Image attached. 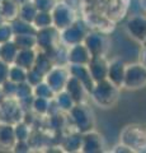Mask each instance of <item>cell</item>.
Masks as SVG:
<instances>
[{
	"label": "cell",
	"instance_id": "e0dca14e",
	"mask_svg": "<svg viewBox=\"0 0 146 153\" xmlns=\"http://www.w3.org/2000/svg\"><path fill=\"white\" fill-rule=\"evenodd\" d=\"M69 69H70L71 75L76 76L80 82L84 84V87L87 88L89 94H90L93 88H94V85H95V82H94L88 65H69Z\"/></svg>",
	"mask_w": 146,
	"mask_h": 153
},
{
	"label": "cell",
	"instance_id": "f546056e",
	"mask_svg": "<svg viewBox=\"0 0 146 153\" xmlns=\"http://www.w3.org/2000/svg\"><path fill=\"white\" fill-rule=\"evenodd\" d=\"M14 130H15L17 140H29V138L32 137V134H33L32 126L23 120L14 125Z\"/></svg>",
	"mask_w": 146,
	"mask_h": 153
},
{
	"label": "cell",
	"instance_id": "d590c367",
	"mask_svg": "<svg viewBox=\"0 0 146 153\" xmlns=\"http://www.w3.org/2000/svg\"><path fill=\"white\" fill-rule=\"evenodd\" d=\"M43 80H45V74H42L34 66L27 71V82L31 85H33V87L37 84H40L41 82H43Z\"/></svg>",
	"mask_w": 146,
	"mask_h": 153
},
{
	"label": "cell",
	"instance_id": "44dd1931",
	"mask_svg": "<svg viewBox=\"0 0 146 153\" xmlns=\"http://www.w3.org/2000/svg\"><path fill=\"white\" fill-rule=\"evenodd\" d=\"M19 52V47L15 45V42L13 40L8 41L5 44L0 45V60L5 61L7 64L12 65L15 61V57Z\"/></svg>",
	"mask_w": 146,
	"mask_h": 153
},
{
	"label": "cell",
	"instance_id": "603a6c76",
	"mask_svg": "<svg viewBox=\"0 0 146 153\" xmlns=\"http://www.w3.org/2000/svg\"><path fill=\"white\" fill-rule=\"evenodd\" d=\"M55 66V63L48 54H46L43 51H37V57H36V63H34V68L38 69L42 74H46Z\"/></svg>",
	"mask_w": 146,
	"mask_h": 153
},
{
	"label": "cell",
	"instance_id": "ee69618b",
	"mask_svg": "<svg viewBox=\"0 0 146 153\" xmlns=\"http://www.w3.org/2000/svg\"><path fill=\"white\" fill-rule=\"evenodd\" d=\"M142 64L146 65V46H145V51H144V59H142Z\"/></svg>",
	"mask_w": 146,
	"mask_h": 153
},
{
	"label": "cell",
	"instance_id": "cb8c5ba5",
	"mask_svg": "<svg viewBox=\"0 0 146 153\" xmlns=\"http://www.w3.org/2000/svg\"><path fill=\"white\" fill-rule=\"evenodd\" d=\"M13 31H14V36L15 35H36L37 33V28L34 27L33 23L31 22H26L21 18H17L14 21L10 22Z\"/></svg>",
	"mask_w": 146,
	"mask_h": 153
},
{
	"label": "cell",
	"instance_id": "e575fe53",
	"mask_svg": "<svg viewBox=\"0 0 146 153\" xmlns=\"http://www.w3.org/2000/svg\"><path fill=\"white\" fill-rule=\"evenodd\" d=\"M33 85H31L28 82H23L18 84V89H17V96L15 98L18 101L24 100L28 97H33Z\"/></svg>",
	"mask_w": 146,
	"mask_h": 153
},
{
	"label": "cell",
	"instance_id": "ba28073f",
	"mask_svg": "<svg viewBox=\"0 0 146 153\" xmlns=\"http://www.w3.org/2000/svg\"><path fill=\"white\" fill-rule=\"evenodd\" d=\"M52 17H54V26L60 31L67 28L76 21L74 7H71L66 1H59L56 4L55 9L52 10Z\"/></svg>",
	"mask_w": 146,
	"mask_h": 153
},
{
	"label": "cell",
	"instance_id": "7402d4cb",
	"mask_svg": "<svg viewBox=\"0 0 146 153\" xmlns=\"http://www.w3.org/2000/svg\"><path fill=\"white\" fill-rule=\"evenodd\" d=\"M19 9L21 5L17 4L14 0H4L0 4V12L7 22H12L19 17Z\"/></svg>",
	"mask_w": 146,
	"mask_h": 153
},
{
	"label": "cell",
	"instance_id": "d6986e66",
	"mask_svg": "<svg viewBox=\"0 0 146 153\" xmlns=\"http://www.w3.org/2000/svg\"><path fill=\"white\" fill-rule=\"evenodd\" d=\"M81 147H83V134L76 130H75V133L65 135L60 143V148H62V151L67 153L81 152Z\"/></svg>",
	"mask_w": 146,
	"mask_h": 153
},
{
	"label": "cell",
	"instance_id": "4dcf8cb0",
	"mask_svg": "<svg viewBox=\"0 0 146 153\" xmlns=\"http://www.w3.org/2000/svg\"><path fill=\"white\" fill-rule=\"evenodd\" d=\"M33 94L36 97H42V98H47V100H52L55 98L56 92L48 85V83L43 80L40 84H37L33 87Z\"/></svg>",
	"mask_w": 146,
	"mask_h": 153
},
{
	"label": "cell",
	"instance_id": "ffe728a7",
	"mask_svg": "<svg viewBox=\"0 0 146 153\" xmlns=\"http://www.w3.org/2000/svg\"><path fill=\"white\" fill-rule=\"evenodd\" d=\"M36 57H37L36 49H22L18 52L14 64L22 66V68H24L26 70H29L34 66Z\"/></svg>",
	"mask_w": 146,
	"mask_h": 153
},
{
	"label": "cell",
	"instance_id": "f6af8a7d",
	"mask_svg": "<svg viewBox=\"0 0 146 153\" xmlns=\"http://www.w3.org/2000/svg\"><path fill=\"white\" fill-rule=\"evenodd\" d=\"M4 22H7V21H5V19H4V17H3L1 12H0V25H1V23H4Z\"/></svg>",
	"mask_w": 146,
	"mask_h": 153
},
{
	"label": "cell",
	"instance_id": "ab89813d",
	"mask_svg": "<svg viewBox=\"0 0 146 153\" xmlns=\"http://www.w3.org/2000/svg\"><path fill=\"white\" fill-rule=\"evenodd\" d=\"M9 69H10V65L0 60V85L9 79Z\"/></svg>",
	"mask_w": 146,
	"mask_h": 153
},
{
	"label": "cell",
	"instance_id": "ac0fdd59",
	"mask_svg": "<svg viewBox=\"0 0 146 153\" xmlns=\"http://www.w3.org/2000/svg\"><path fill=\"white\" fill-rule=\"evenodd\" d=\"M65 91L70 93V96L74 98V101L76 103L84 102L87 98V96L89 94L87 88L84 87V84L74 75H70V78L66 83V87H65Z\"/></svg>",
	"mask_w": 146,
	"mask_h": 153
},
{
	"label": "cell",
	"instance_id": "6da1fadb",
	"mask_svg": "<svg viewBox=\"0 0 146 153\" xmlns=\"http://www.w3.org/2000/svg\"><path fill=\"white\" fill-rule=\"evenodd\" d=\"M93 102L102 108H111L118 101L120 88L113 84L111 80L104 79L97 82L90 93Z\"/></svg>",
	"mask_w": 146,
	"mask_h": 153
},
{
	"label": "cell",
	"instance_id": "1f68e13d",
	"mask_svg": "<svg viewBox=\"0 0 146 153\" xmlns=\"http://www.w3.org/2000/svg\"><path fill=\"white\" fill-rule=\"evenodd\" d=\"M27 71L24 68H22L19 65L12 64L10 69H9V79L13 80L14 83L19 84L23 82H27Z\"/></svg>",
	"mask_w": 146,
	"mask_h": 153
},
{
	"label": "cell",
	"instance_id": "7c38bea8",
	"mask_svg": "<svg viewBox=\"0 0 146 153\" xmlns=\"http://www.w3.org/2000/svg\"><path fill=\"white\" fill-rule=\"evenodd\" d=\"M104 148H106L104 138L98 131L90 130L83 134V147H81L83 153H101L104 152Z\"/></svg>",
	"mask_w": 146,
	"mask_h": 153
},
{
	"label": "cell",
	"instance_id": "bcb514c9",
	"mask_svg": "<svg viewBox=\"0 0 146 153\" xmlns=\"http://www.w3.org/2000/svg\"><path fill=\"white\" fill-rule=\"evenodd\" d=\"M140 1H141V7L146 9V0H140Z\"/></svg>",
	"mask_w": 146,
	"mask_h": 153
},
{
	"label": "cell",
	"instance_id": "d6a6232c",
	"mask_svg": "<svg viewBox=\"0 0 146 153\" xmlns=\"http://www.w3.org/2000/svg\"><path fill=\"white\" fill-rule=\"evenodd\" d=\"M66 121H67V119L65 117L64 112L52 115V116H48V128H51L55 131H60L64 129Z\"/></svg>",
	"mask_w": 146,
	"mask_h": 153
},
{
	"label": "cell",
	"instance_id": "f35d334b",
	"mask_svg": "<svg viewBox=\"0 0 146 153\" xmlns=\"http://www.w3.org/2000/svg\"><path fill=\"white\" fill-rule=\"evenodd\" d=\"M31 144H29V140H17L15 146L13 148V152H17V153H26V152H29L31 151Z\"/></svg>",
	"mask_w": 146,
	"mask_h": 153
},
{
	"label": "cell",
	"instance_id": "4316f807",
	"mask_svg": "<svg viewBox=\"0 0 146 153\" xmlns=\"http://www.w3.org/2000/svg\"><path fill=\"white\" fill-rule=\"evenodd\" d=\"M15 45L22 49H36L37 47V37L36 35H15L13 38Z\"/></svg>",
	"mask_w": 146,
	"mask_h": 153
},
{
	"label": "cell",
	"instance_id": "9a60e30c",
	"mask_svg": "<svg viewBox=\"0 0 146 153\" xmlns=\"http://www.w3.org/2000/svg\"><path fill=\"white\" fill-rule=\"evenodd\" d=\"M127 65L121 59H113L109 61V68H108V80L117 85L118 88L123 87L125 83V75H126Z\"/></svg>",
	"mask_w": 146,
	"mask_h": 153
},
{
	"label": "cell",
	"instance_id": "5bb4252c",
	"mask_svg": "<svg viewBox=\"0 0 146 153\" xmlns=\"http://www.w3.org/2000/svg\"><path fill=\"white\" fill-rule=\"evenodd\" d=\"M88 68L90 70L94 82H102L108 78V68L109 61L106 59V56H94L89 61Z\"/></svg>",
	"mask_w": 146,
	"mask_h": 153
},
{
	"label": "cell",
	"instance_id": "7bdbcfd3",
	"mask_svg": "<svg viewBox=\"0 0 146 153\" xmlns=\"http://www.w3.org/2000/svg\"><path fill=\"white\" fill-rule=\"evenodd\" d=\"M17 4H19V5H23V4H26L28 1H31V0H14Z\"/></svg>",
	"mask_w": 146,
	"mask_h": 153
},
{
	"label": "cell",
	"instance_id": "60d3db41",
	"mask_svg": "<svg viewBox=\"0 0 146 153\" xmlns=\"http://www.w3.org/2000/svg\"><path fill=\"white\" fill-rule=\"evenodd\" d=\"M112 152H126V153H131V152H134L132 148H130V147H127L126 144H123V143H120V144H117L113 147V149Z\"/></svg>",
	"mask_w": 146,
	"mask_h": 153
},
{
	"label": "cell",
	"instance_id": "b9f144b4",
	"mask_svg": "<svg viewBox=\"0 0 146 153\" xmlns=\"http://www.w3.org/2000/svg\"><path fill=\"white\" fill-rule=\"evenodd\" d=\"M5 98H7V96H5V93H4V91H3V88H1V85H0V103H1Z\"/></svg>",
	"mask_w": 146,
	"mask_h": 153
},
{
	"label": "cell",
	"instance_id": "83f0119b",
	"mask_svg": "<svg viewBox=\"0 0 146 153\" xmlns=\"http://www.w3.org/2000/svg\"><path fill=\"white\" fill-rule=\"evenodd\" d=\"M50 103H51V100L42 98V97H36L34 96L33 105H32V111H33L36 115L41 116V117H47L48 110H50Z\"/></svg>",
	"mask_w": 146,
	"mask_h": 153
},
{
	"label": "cell",
	"instance_id": "484cf974",
	"mask_svg": "<svg viewBox=\"0 0 146 153\" xmlns=\"http://www.w3.org/2000/svg\"><path fill=\"white\" fill-rule=\"evenodd\" d=\"M37 13H38V9H37V7L34 5V3L31 0V1H28L26 4H23V5H21L19 17L18 18H21V19H23V21H26V22L33 23Z\"/></svg>",
	"mask_w": 146,
	"mask_h": 153
},
{
	"label": "cell",
	"instance_id": "836d02e7",
	"mask_svg": "<svg viewBox=\"0 0 146 153\" xmlns=\"http://www.w3.org/2000/svg\"><path fill=\"white\" fill-rule=\"evenodd\" d=\"M14 38V31L10 22H4L0 25V45L12 41Z\"/></svg>",
	"mask_w": 146,
	"mask_h": 153
},
{
	"label": "cell",
	"instance_id": "74e56055",
	"mask_svg": "<svg viewBox=\"0 0 146 153\" xmlns=\"http://www.w3.org/2000/svg\"><path fill=\"white\" fill-rule=\"evenodd\" d=\"M1 88L4 91V93H5L7 98H13L17 96V89H18V84L14 83L13 80L8 79L7 82H4L1 84Z\"/></svg>",
	"mask_w": 146,
	"mask_h": 153
},
{
	"label": "cell",
	"instance_id": "5b68a950",
	"mask_svg": "<svg viewBox=\"0 0 146 153\" xmlns=\"http://www.w3.org/2000/svg\"><path fill=\"white\" fill-rule=\"evenodd\" d=\"M60 33H61V31L57 30L55 26H51L47 28H41V30H38L36 33L37 47H38L41 51L46 52V54L52 52L59 45H61Z\"/></svg>",
	"mask_w": 146,
	"mask_h": 153
},
{
	"label": "cell",
	"instance_id": "f1b7e54d",
	"mask_svg": "<svg viewBox=\"0 0 146 153\" xmlns=\"http://www.w3.org/2000/svg\"><path fill=\"white\" fill-rule=\"evenodd\" d=\"M33 25H34V27L37 28V30L54 26L52 12H38L36 18H34V21H33Z\"/></svg>",
	"mask_w": 146,
	"mask_h": 153
},
{
	"label": "cell",
	"instance_id": "8992f818",
	"mask_svg": "<svg viewBox=\"0 0 146 153\" xmlns=\"http://www.w3.org/2000/svg\"><path fill=\"white\" fill-rule=\"evenodd\" d=\"M146 85V65L142 63L130 64L126 68L123 87L127 89H140Z\"/></svg>",
	"mask_w": 146,
	"mask_h": 153
},
{
	"label": "cell",
	"instance_id": "4fadbf2b",
	"mask_svg": "<svg viewBox=\"0 0 146 153\" xmlns=\"http://www.w3.org/2000/svg\"><path fill=\"white\" fill-rule=\"evenodd\" d=\"M92 60V54L84 42L67 47V64L69 65H88Z\"/></svg>",
	"mask_w": 146,
	"mask_h": 153
},
{
	"label": "cell",
	"instance_id": "30bf717a",
	"mask_svg": "<svg viewBox=\"0 0 146 153\" xmlns=\"http://www.w3.org/2000/svg\"><path fill=\"white\" fill-rule=\"evenodd\" d=\"M70 69L65 65H55L52 69H51L48 73L46 74L45 80L51 88H52L56 93L64 91L66 87V83L70 78Z\"/></svg>",
	"mask_w": 146,
	"mask_h": 153
},
{
	"label": "cell",
	"instance_id": "7a4b0ae2",
	"mask_svg": "<svg viewBox=\"0 0 146 153\" xmlns=\"http://www.w3.org/2000/svg\"><path fill=\"white\" fill-rule=\"evenodd\" d=\"M69 120L71 121L75 130L79 133H88L95 128V116L93 110L85 102L76 103L69 112Z\"/></svg>",
	"mask_w": 146,
	"mask_h": 153
},
{
	"label": "cell",
	"instance_id": "8d00e7d4",
	"mask_svg": "<svg viewBox=\"0 0 146 153\" xmlns=\"http://www.w3.org/2000/svg\"><path fill=\"white\" fill-rule=\"evenodd\" d=\"M32 1L34 3L38 12H52L56 4L59 3L57 0H32Z\"/></svg>",
	"mask_w": 146,
	"mask_h": 153
},
{
	"label": "cell",
	"instance_id": "277c9868",
	"mask_svg": "<svg viewBox=\"0 0 146 153\" xmlns=\"http://www.w3.org/2000/svg\"><path fill=\"white\" fill-rule=\"evenodd\" d=\"M23 116H24V110L15 97L5 98L0 103V123L15 125L17 123L23 120Z\"/></svg>",
	"mask_w": 146,
	"mask_h": 153
},
{
	"label": "cell",
	"instance_id": "52a82bcc",
	"mask_svg": "<svg viewBox=\"0 0 146 153\" xmlns=\"http://www.w3.org/2000/svg\"><path fill=\"white\" fill-rule=\"evenodd\" d=\"M121 142L132 148L134 152L142 151V148H146V131L137 125H128L121 133Z\"/></svg>",
	"mask_w": 146,
	"mask_h": 153
},
{
	"label": "cell",
	"instance_id": "2e32d148",
	"mask_svg": "<svg viewBox=\"0 0 146 153\" xmlns=\"http://www.w3.org/2000/svg\"><path fill=\"white\" fill-rule=\"evenodd\" d=\"M17 143L14 125L0 123V151H13Z\"/></svg>",
	"mask_w": 146,
	"mask_h": 153
},
{
	"label": "cell",
	"instance_id": "7dc6e473",
	"mask_svg": "<svg viewBox=\"0 0 146 153\" xmlns=\"http://www.w3.org/2000/svg\"><path fill=\"white\" fill-rule=\"evenodd\" d=\"M3 1H4V0H0V4H1V3H3Z\"/></svg>",
	"mask_w": 146,
	"mask_h": 153
},
{
	"label": "cell",
	"instance_id": "d4e9b609",
	"mask_svg": "<svg viewBox=\"0 0 146 153\" xmlns=\"http://www.w3.org/2000/svg\"><path fill=\"white\" fill-rule=\"evenodd\" d=\"M55 100H56V102H57L59 107L61 108V111L65 112V114H69L73 110V107L76 105V102L74 101V98L65 89L61 91L59 93H56Z\"/></svg>",
	"mask_w": 146,
	"mask_h": 153
},
{
	"label": "cell",
	"instance_id": "8fae6325",
	"mask_svg": "<svg viewBox=\"0 0 146 153\" xmlns=\"http://www.w3.org/2000/svg\"><path fill=\"white\" fill-rule=\"evenodd\" d=\"M126 31L134 40L144 44L146 40V16L134 14L126 23Z\"/></svg>",
	"mask_w": 146,
	"mask_h": 153
},
{
	"label": "cell",
	"instance_id": "3957f363",
	"mask_svg": "<svg viewBox=\"0 0 146 153\" xmlns=\"http://www.w3.org/2000/svg\"><path fill=\"white\" fill-rule=\"evenodd\" d=\"M89 32H90V28H89L88 23L83 21V19H76L71 26H69L67 28L61 31L60 33L61 44L67 47L81 44V42H84Z\"/></svg>",
	"mask_w": 146,
	"mask_h": 153
},
{
	"label": "cell",
	"instance_id": "9c48e42d",
	"mask_svg": "<svg viewBox=\"0 0 146 153\" xmlns=\"http://www.w3.org/2000/svg\"><path fill=\"white\" fill-rule=\"evenodd\" d=\"M84 44L92 54V57L104 56L109 47V38L101 31H90L84 40Z\"/></svg>",
	"mask_w": 146,
	"mask_h": 153
}]
</instances>
